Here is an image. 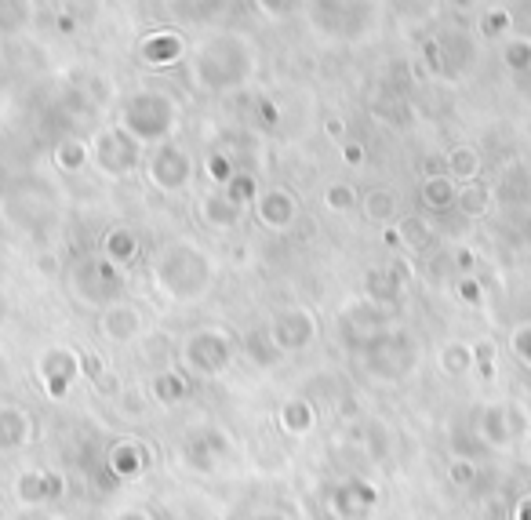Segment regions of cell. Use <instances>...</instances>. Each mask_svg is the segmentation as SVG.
Instances as JSON below:
<instances>
[{"label":"cell","mask_w":531,"mask_h":520,"mask_svg":"<svg viewBox=\"0 0 531 520\" xmlns=\"http://www.w3.org/2000/svg\"><path fill=\"white\" fill-rule=\"evenodd\" d=\"M244 353L251 357V364H259V368H273V364H281L284 353L277 350V342H273L270 328H255L244 335Z\"/></svg>","instance_id":"16"},{"label":"cell","mask_w":531,"mask_h":520,"mask_svg":"<svg viewBox=\"0 0 531 520\" xmlns=\"http://www.w3.org/2000/svg\"><path fill=\"white\" fill-rule=\"evenodd\" d=\"M281 426L291 437H306V433L317 426V411H313L310 400L291 397V400H284V408H281Z\"/></svg>","instance_id":"17"},{"label":"cell","mask_w":531,"mask_h":520,"mask_svg":"<svg viewBox=\"0 0 531 520\" xmlns=\"http://www.w3.org/2000/svg\"><path fill=\"white\" fill-rule=\"evenodd\" d=\"M422 197H426L430 208H451L455 197H459V186H455V179H448V175H430L426 186H422Z\"/></svg>","instance_id":"24"},{"label":"cell","mask_w":531,"mask_h":520,"mask_svg":"<svg viewBox=\"0 0 531 520\" xmlns=\"http://www.w3.org/2000/svg\"><path fill=\"white\" fill-rule=\"evenodd\" d=\"M510 30V11H488L484 15V33L488 37H499V33Z\"/></svg>","instance_id":"37"},{"label":"cell","mask_w":531,"mask_h":520,"mask_svg":"<svg viewBox=\"0 0 531 520\" xmlns=\"http://www.w3.org/2000/svg\"><path fill=\"white\" fill-rule=\"evenodd\" d=\"M117 520H153V517H150V513H146V510H124Z\"/></svg>","instance_id":"43"},{"label":"cell","mask_w":531,"mask_h":520,"mask_svg":"<svg viewBox=\"0 0 531 520\" xmlns=\"http://www.w3.org/2000/svg\"><path fill=\"white\" fill-rule=\"evenodd\" d=\"M153 400H161V404H179L182 397H186V379H182L179 371H164V375H157L150 386Z\"/></svg>","instance_id":"26"},{"label":"cell","mask_w":531,"mask_h":520,"mask_svg":"<svg viewBox=\"0 0 531 520\" xmlns=\"http://www.w3.org/2000/svg\"><path fill=\"white\" fill-rule=\"evenodd\" d=\"M404 295V280L393 270H371L368 273V299L371 302H397Z\"/></svg>","instance_id":"21"},{"label":"cell","mask_w":531,"mask_h":520,"mask_svg":"<svg viewBox=\"0 0 531 520\" xmlns=\"http://www.w3.org/2000/svg\"><path fill=\"white\" fill-rule=\"evenodd\" d=\"M342 160H346V164H353V168H357V164H364V146H361V142H342Z\"/></svg>","instance_id":"40"},{"label":"cell","mask_w":531,"mask_h":520,"mask_svg":"<svg viewBox=\"0 0 531 520\" xmlns=\"http://www.w3.org/2000/svg\"><path fill=\"white\" fill-rule=\"evenodd\" d=\"M226 197H233L244 208V200L259 197V186H255V179H251V175H233V179L226 182Z\"/></svg>","instance_id":"31"},{"label":"cell","mask_w":531,"mask_h":520,"mask_svg":"<svg viewBox=\"0 0 531 520\" xmlns=\"http://www.w3.org/2000/svg\"><path fill=\"white\" fill-rule=\"evenodd\" d=\"M142 59L150 66H171V62L182 59V37L179 33H150L142 40Z\"/></svg>","instance_id":"14"},{"label":"cell","mask_w":531,"mask_h":520,"mask_svg":"<svg viewBox=\"0 0 531 520\" xmlns=\"http://www.w3.org/2000/svg\"><path fill=\"white\" fill-rule=\"evenodd\" d=\"M459 295H462L466 302H473V306H481V284H477V280L462 277V280H459Z\"/></svg>","instance_id":"39"},{"label":"cell","mask_w":531,"mask_h":520,"mask_svg":"<svg viewBox=\"0 0 531 520\" xmlns=\"http://www.w3.org/2000/svg\"><path fill=\"white\" fill-rule=\"evenodd\" d=\"M477 171H481V157H477V150H470V146H455V150L444 157V175H448V179H462V186L477 179Z\"/></svg>","instance_id":"20"},{"label":"cell","mask_w":531,"mask_h":520,"mask_svg":"<svg viewBox=\"0 0 531 520\" xmlns=\"http://www.w3.org/2000/svg\"><path fill=\"white\" fill-rule=\"evenodd\" d=\"M510 346H513V353L524 360L531 368V324H521V328L513 331V339H510Z\"/></svg>","instance_id":"34"},{"label":"cell","mask_w":531,"mask_h":520,"mask_svg":"<svg viewBox=\"0 0 531 520\" xmlns=\"http://www.w3.org/2000/svg\"><path fill=\"white\" fill-rule=\"evenodd\" d=\"M33 437V419L19 404H0V451H22Z\"/></svg>","instance_id":"12"},{"label":"cell","mask_w":531,"mask_h":520,"mask_svg":"<svg viewBox=\"0 0 531 520\" xmlns=\"http://www.w3.org/2000/svg\"><path fill=\"white\" fill-rule=\"evenodd\" d=\"M26 15H30L26 0H0V37H8V33L22 30Z\"/></svg>","instance_id":"28"},{"label":"cell","mask_w":531,"mask_h":520,"mask_svg":"<svg viewBox=\"0 0 531 520\" xmlns=\"http://www.w3.org/2000/svg\"><path fill=\"white\" fill-rule=\"evenodd\" d=\"M102 259H110L113 266H128L135 255H139V237L131 230H124V226H117V230L106 233V244H102Z\"/></svg>","instance_id":"19"},{"label":"cell","mask_w":531,"mask_h":520,"mask_svg":"<svg viewBox=\"0 0 531 520\" xmlns=\"http://www.w3.org/2000/svg\"><path fill=\"white\" fill-rule=\"evenodd\" d=\"M270 335L281 353H291V350L299 353L317 339V320H313L310 310H302V306H288V310H281L273 317Z\"/></svg>","instance_id":"8"},{"label":"cell","mask_w":531,"mask_h":520,"mask_svg":"<svg viewBox=\"0 0 531 520\" xmlns=\"http://www.w3.org/2000/svg\"><path fill=\"white\" fill-rule=\"evenodd\" d=\"M175 124H179V102L171 99L168 91H139L124 102L117 128L128 131L139 146H146V142L161 146V142H171Z\"/></svg>","instance_id":"2"},{"label":"cell","mask_w":531,"mask_h":520,"mask_svg":"<svg viewBox=\"0 0 531 520\" xmlns=\"http://www.w3.org/2000/svg\"><path fill=\"white\" fill-rule=\"evenodd\" d=\"M201 219L208 222L211 230H233L241 222V204L226 197V190L208 193V197H201Z\"/></svg>","instance_id":"13"},{"label":"cell","mask_w":531,"mask_h":520,"mask_svg":"<svg viewBox=\"0 0 531 520\" xmlns=\"http://www.w3.org/2000/svg\"><path fill=\"white\" fill-rule=\"evenodd\" d=\"M102 335L110 342H131L142 331V313L131 302H110L99 320Z\"/></svg>","instance_id":"11"},{"label":"cell","mask_w":531,"mask_h":520,"mask_svg":"<svg viewBox=\"0 0 531 520\" xmlns=\"http://www.w3.org/2000/svg\"><path fill=\"white\" fill-rule=\"evenodd\" d=\"M110 466H113V473H117V477L135 480V477H142V470H146V451H142L135 440H124V444H117V448H113Z\"/></svg>","instance_id":"18"},{"label":"cell","mask_w":531,"mask_h":520,"mask_svg":"<svg viewBox=\"0 0 531 520\" xmlns=\"http://www.w3.org/2000/svg\"><path fill=\"white\" fill-rule=\"evenodd\" d=\"M153 277H157V288L175 302H197L204 291L211 288L215 280V266L204 255L197 244L190 240H179L171 248L161 251V259L153 266Z\"/></svg>","instance_id":"1"},{"label":"cell","mask_w":531,"mask_h":520,"mask_svg":"<svg viewBox=\"0 0 531 520\" xmlns=\"http://www.w3.org/2000/svg\"><path fill=\"white\" fill-rule=\"evenodd\" d=\"M473 477H477V466H473V462H466V459L451 462V484H455V488L473 484Z\"/></svg>","instance_id":"36"},{"label":"cell","mask_w":531,"mask_h":520,"mask_svg":"<svg viewBox=\"0 0 531 520\" xmlns=\"http://www.w3.org/2000/svg\"><path fill=\"white\" fill-rule=\"evenodd\" d=\"M266 520H277V517H266Z\"/></svg>","instance_id":"46"},{"label":"cell","mask_w":531,"mask_h":520,"mask_svg":"<svg viewBox=\"0 0 531 520\" xmlns=\"http://www.w3.org/2000/svg\"><path fill=\"white\" fill-rule=\"evenodd\" d=\"M328 135H331V139H342V135H346V124H342L339 117H331L328 120Z\"/></svg>","instance_id":"41"},{"label":"cell","mask_w":531,"mask_h":520,"mask_svg":"<svg viewBox=\"0 0 531 520\" xmlns=\"http://www.w3.org/2000/svg\"><path fill=\"white\" fill-rule=\"evenodd\" d=\"M230 360H233V339L219 328L193 331L182 342V364H186V371L201 375V379L222 375V371L230 368Z\"/></svg>","instance_id":"4"},{"label":"cell","mask_w":531,"mask_h":520,"mask_svg":"<svg viewBox=\"0 0 531 520\" xmlns=\"http://www.w3.org/2000/svg\"><path fill=\"white\" fill-rule=\"evenodd\" d=\"M513 520H531V495L517 502V513H513Z\"/></svg>","instance_id":"42"},{"label":"cell","mask_w":531,"mask_h":520,"mask_svg":"<svg viewBox=\"0 0 531 520\" xmlns=\"http://www.w3.org/2000/svg\"><path fill=\"white\" fill-rule=\"evenodd\" d=\"M353 204H357V190H353L350 182H331L328 190H324V208L353 211Z\"/></svg>","instance_id":"29"},{"label":"cell","mask_w":531,"mask_h":520,"mask_svg":"<svg viewBox=\"0 0 531 520\" xmlns=\"http://www.w3.org/2000/svg\"><path fill=\"white\" fill-rule=\"evenodd\" d=\"M208 171H211V179L222 182V186H226V182H230L233 175H237V168H233V164H230L226 157H222V153H211V157H208Z\"/></svg>","instance_id":"33"},{"label":"cell","mask_w":531,"mask_h":520,"mask_svg":"<svg viewBox=\"0 0 531 520\" xmlns=\"http://www.w3.org/2000/svg\"><path fill=\"white\" fill-rule=\"evenodd\" d=\"M502 62H506V70L513 73H524L531 66V40H510L506 51H502Z\"/></svg>","instance_id":"30"},{"label":"cell","mask_w":531,"mask_h":520,"mask_svg":"<svg viewBox=\"0 0 531 520\" xmlns=\"http://www.w3.org/2000/svg\"><path fill=\"white\" fill-rule=\"evenodd\" d=\"M459 270H473V255H470V251H459Z\"/></svg>","instance_id":"44"},{"label":"cell","mask_w":531,"mask_h":520,"mask_svg":"<svg viewBox=\"0 0 531 520\" xmlns=\"http://www.w3.org/2000/svg\"><path fill=\"white\" fill-rule=\"evenodd\" d=\"M473 368L491 375V368H495V346L491 342H473Z\"/></svg>","instance_id":"35"},{"label":"cell","mask_w":531,"mask_h":520,"mask_svg":"<svg viewBox=\"0 0 531 520\" xmlns=\"http://www.w3.org/2000/svg\"><path fill=\"white\" fill-rule=\"evenodd\" d=\"M139 157H142V146L124 128H106L99 139L91 142V160L106 175H128V171H135Z\"/></svg>","instance_id":"6"},{"label":"cell","mask_w":531,"mask_h":520,"mask_svg":"<svg viewBox=\"0 0 531 520\" xmlns=\"http://www.w3.org/2000/svg\"><path fill=\"white\" fill-rule=\"evenodd\" d=\"M364 215H368L371 222H390L393 215H397V197H393L390 190H371L368 197H364Z\"/></svg>","instance_id":"27"},{"label":"cell","mask_w":531,"mask_h":520,"mask_svg":"<svg viewBox=\"0 0 531 520\" xmlns=\"http://www.w3.org/2000/svg\"><path fill=\"white\" fill-rule=\"evenodd\" d=\"M491 190L484 186V182H466L459 190V197H455V204L462 208V215H470V219H481V215H488V208H491Z\"/></svg>","instance_id":"22"},{"label":"cell","mask_w":531,"mask_h":520,"mask_svg":"<svg viewBox=\"0 0 531 520\" xmlns=\"http://www.w3.org/2000/svg\"><path fill=\"white\" fill-rule=\"evenodd\" d=\"M41 382H44V393H48L51 400L66 397V390H70V382L81 375V353L73 350H48L41 357Z\"/></svg>","instance_id":"9"},{"label":"cell","mask_w":531,"mask_h":520,"mask_svg":"<svg viewBox=\"0 0 531 520\" xmlns=\"http://www.w3.org/2000/svg\"><path fill=\"white\" fill-rule=\"evenodd\" d=\"M295 4H299V0H259V8L266 11L270 19H284V15H291Z\"/></svg>","instance_id":"38"},{"label":"cell","mask_w":531,"mask_h":520,"mask_svg":"<svg viewBox=\"0 0 531 520\" xmlns=\"http://www.w3.org/2000/svg\"><path fill=\"white\" fill-rule=\"evenodd\" d=\"M251 73V51L237 37H215L208 40L197 55V84L211 91H226L244 84Z\"/></svg>","instance_id":"3"},{"label":"cell","mask_w":531,"mask_h":520,"mask_svg":"<svg viewBox=\"0 0 531 520\" xmlns=\"http://www.w3.org/2000/svg\"><path fill=\"white\" fill-rule=\"evenodd\" d=\"M441 371L451 379H462L473 371V346L470 342H448L441 350Z\"/></svg>","instance_id":"23"},{"label":"cell","mask_w":531,"mask_h":520,"mask_svg":"<svg viewBox=\"0 0 531 520\" xmlns=\"http://www.w3.org/2000/svg\"><path fill=\"white\" fill-rule=\"evenodd\" d=\"M88 160H91V146L81 139H62L59 150H55V164L62 171H81Z\"/></svg>","instance_id":"25"},{"label":"cell","mask_w":531,"mask_h":520,"mask_svg":"<svg viewBox=\"0 0 531 520\" xmlns=\"http://www.w3.org/2000/svg\"><path fill=\"white\" fill-rule=\"evenodd\" d=\"M15 491L22 502H51L62 491V480L55 473H22Z\"/></svg>","instance_id":"15"},{"label":"cell","mask_w":531,"mask_h":520,"mask_svg":"<svg viewBox=\"0 0 531 520\" xmlns=\"http://www.w3.org/2000/svg\"><path fill=\"white\" fill-rule=\"evenodd\" d=\"M397 233H401V244H411V248H422V244L433 237L430 226H426L422 219H404Z\"/></svg>","instance_id":"32"},{"label":"cell","mask_w":531,"mask_h":520,"mask_svg":"<svg viewBox=\"0 0 531 520\" xmlns=\"http://www.w3.org/2000/svg\"><path fill=\"white\" fill-rule=\"evenodd\" d=\"M121 288H124L121 266H113L110 259H91L77 270V291H81L88 302H95V306L117 302Z\"/></svg>","instance_id":"7"},{"label":"cell","mask_w":531,"mask_h":520,"mask_svg":"<svg viewBox=\"0 0 531 520\" xmlns=\"http://www.w3.org/2000/svg\"><path fill=\"white\" fill-rule=\"evenodd\" d=\"M0 66H4V55H0Z\"/></svg>","instance_id":"45"},{"label":"cell","mask_w":531,"mask_h":520,"mask_svg":"<svg viewBox=\"0 0 531 520\" xmlns=\"http://www.w3.org/2000/svg\"><path fill=\"white\" fill-rule=\"evenodd\" d=\"M255 211H259L262 226H270V230H288L291 222L299 219V200L288 190H266L255 197Z\"/></svg>","instance_id":"10"},{"label":"cell","mask_w":531,"mask_h":520,"mask_svg":"<svg viewBox=\"0 0 531 520\" xmlns=\"http://www.w3.org/2000/svg\"><path fill=\"white\" fill-rule=\"evenodd\" d=\"M146 171H150V182L161 193H179L193 179V160L179 142H161L146 160Z\"/></svg>","instance_id":"5"}]
</instances>
